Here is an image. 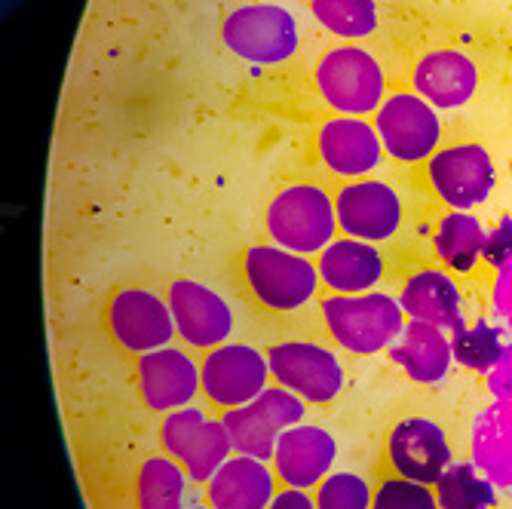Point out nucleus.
<instances>
[{"label":"nucleus","instance_id":"f257e3e1","mask_svg":"<svg viewBox=\"0 0 512 509\" xmlns=\"http://www.w3.org/2000/svg\"><path fill=\"white\" fill-rule=\"evenodd\" d=\"M322 319L332 338L359 356L390 350L405 329V310L396 298L381 292L332 295L322 301Z\"/></svg>","mask_w":512,"mask_h":509},{"label":"nucleus","instance_id":"f03ea898","mask_svg":"<svg viewBox=\"0 0 512 509\" xmlns=\"http://www.w3.org/2000/svg\"><path fill=\"white\" fill-rule=\"evenodd\" d=\"M335 200L316 184H289L267 206V234L273 246L313 255L335 243Z\"/></svg>","mask_w":512,"mask_h":509},{"label":"nucleus","instance_id":"7ed1b4c3","mask_svg":"<svg viewBox=\"0 0 512 509\" xmlns=\"http://www.w3.org/2000/svg\"><path fill=\"white\" fill-rule=\"evenodd\" d=\"M313 86L322 102L344 117H365L384 102V68L362 46L344 43L325 53L313 68Z\"/></svg>","mask_w":512,"mask_h":509},{"label":"nucleus","instance_id":"20e7f679","mask_svg":"<svg viewBox=\"0 0 512 509\" xmlns=\"http://www.w3.org/2000/svg\"><path fill=\"white\" fill-rule=\"evenodd\" d=\"M221 40L252 65H279L298 50V22L276 4H243L221 22Z\"/></svg>","mask_w":512,"mask_h":509},{"label":"nucleus","instance_id":"39448f33","mask_svg":"<svg viewBox=\"0 0 512 509\" xmlns=\"http://www.w3.org/2000/svg\"><path fill=\"white\" fill-rule=\"evenodd\" d=\"M243 273L252 295L276 313L304 307L322 283L319 267L279 246H252L243 258Z\"/></svg>","mask_w":512,"mask_h":509},{"label":"nucleus","instance_id":"423d86ee","mask_svg":"<svg viewBox=\"0 0 512 509\" xmlns=\"http://www.w3.org/2000/svg\"><path fill=\"white\" fill-rule=\"evenodd\" d=\"M163 448L172 460L184 467L194 482H209L221 464H227V454L234 451L230 436L221 421H212L200 408H178L169 411L160 430Z\"/></svg>","mask_w":512,"mask_h":509},{"label":"nucleus","instance_id":"0eeeda50","mask_svg":"<svg viewBox=\"0 0 512 509\" xmlns=\"http://www.w3.org/2000/svg\"><path fill=\"white\" fill-rule=\"evenodd\" d=\"M381 145L399 163H421L436 154L442 123L436 108L417 92H396L384 99L375 117Z\"/></svg>","mask_w":512,"mask_h":509},{"label":"nucleus","instance_id":"6e6552de","mask_svg":"<svg viewBox=\"0 0 512 509\" xmlns=\"http://www.w3.org/2000/svg\"><path fill=\"white\" fill-rule=\"evenodd\" d=\"M270 375L307 402H332L344 387V368L335 353L307 341H283L267 350Z\"/></svg>","mask_w":512,"mask_h":509},{"label":"nucleus","instance_id":"1a4fd4ad","mask_svg":"<svg viewBox=\"0 0 512 509\" xmlns=\"http://www.w3.org/2000/svg\"><path fill=\"white\" fill-rule=\"evenodd\" d=\"M267 375H270L267 359L246 344L215 347L200 368L206 399L224 411L255 402L267 390Z\"/></svg>","mask_w":512,"mask_h":509},{"label":"nucleus","instance_id":"9d476101","mask_svg":"<svg viewBox=\"0 0 512 509\" xmlns=\"http://www.w3.org/2000/svg\"><path fill=\"white\" fill-rule=\"evenodd\" d=\"M108 329L129 353L163 350L175 335L169 301L148 289H123L108 304Z\"/></svg>","mask_w":512,"mask_h":509},{"label":"nucleus","instance_id":"9b49d317","mask_svg":"<svg viewBox=\"0 0 512 509\" xmlns=\"http://www.w3.org/2000/svg\"><path fill=\"white\" fill-rule=\"evenodd\" d=\"M338 227L362 243L390 240L402 224V200L387 181L362 178L350 181L335 197Z\"/></svg>","mask_w":512,"mask_h":509},{"label":"nucleus","instance_id":"f8f14e48","mask_svg":"<svg viewBox=\"0 0 512 509\" xmlns=\"http://www.w3.org/2000/svg\"><path fill=\"white\" fill-rule=\"evenodd\" d=\"M427 178L442 203L473 209L494 191V163L482 145H451L430 157Z\"/></svg>","mask_w":512,"mask_h":509},{"label":"nucleus","instance_id":"ddd939ff","mask_svg":"<svg viewBox=\"0 0 512 509\" xmlns=\"http://www.w3.org/2000/svg\"><path fill=\"white\" fill-rule=\"evenodd\" d=\"M169 310L175 332L191 347L215 350L234 332V316H230L227 301L197 280H175L169 286Z\"/></svg>","mask_w":512,"mask_h":509},{"label":"nucleus","instance_id":"4468645a","mask_svg":"<svg viewBox=\"0 0 512 509\" xmlns=\"http://www.w3.org/2000/svg\"><path fill=\"white\" fill-rule=\"evenodd\" d=\"M316 151L319 160L335 175L359 178L375 172L384 160V145L378 129L365 123L362 117H332L325 120L316 132Z\"/></svg>","mask_w":512,"mask_h":509},{"label":"nucleus","instance_id":"2eb2a0df","mask_svg":"<svg viewBox=\"0 0 512 509\" xmlns=\"http://www.w3.org/2000/svg\"><path fill=\"white\" fill-rule=\"evenodd\" d=\"M138 390L151 411H178L188 408L203 390L200 365L175 347L142 353L138 359Z\"/></svg>","mask_w":512,"mask_h":509},{"label":"nucleus","instance_id":"dca6fc26","mask_svg":"<svg viewBox=\"0 0 512 509\" xmlns=\"http://www.w3.org/2000/svg\"><path fill=\"white\" fill-rule=\"evenodd\" d=\"M387 454L390 464L402 479L421 482V485H436L439 476L451 467V448L442 433L427 418H408L393 427L387 439Z\"/></svg>","mask_w":512,"mask_h":509},{"label":"nucleus","instance_id":"f3484780","mask_svg":"<svg viewBox=\"0 0 512 509\" xmlns=\"http://www.w3.org/2000/svg\"><path fill=\"white\" fill-rule=\"evenodd\" d=\"M335 454H338V445L329 430L304 427V424L289 427L276 439V451H273L276 476L289 488H301V491L313 488L329 476Z\"/></svg>","mask_w":512,"mask_h":509},{"label":"nucleus","instance_id":"a211bd4d","mask_svg":"<svg viewBox=\"0 0 512 509\" xmlns=\"http://www.w3.org/2000/svg\"><path fill=\"white\" fill-rule=\"evenodd\" d=\"M411 86L417 96L427 99L433 108L454 111L473 99V92L479 89V71L467 53L436 50L414 65Z\"/></svg>","mask_w":512,"mask_h":509},{"label":"nucleus","instance_id":"6ab92c4d","mask_svg":"<svg viewBox=\"0 0 512 509\" xmlns=\"http://www.w3.org/2000/svg\"><path fill=\"white\" fill-rule=\"evenodd\" d=\"M399 304H402L405 316L448 329L451 335L467 329L460 289L442 270H421V273L408 276L402 286V295H399Z\"/></svg>","mask_w":512,"mask_h":509},{"label":"nucleus","instance_id":"aec40b11","mask_svg":"<svg viewBox=\"0 0 512 509\" xmlns=\"http://www.w3.org/2000/svg\"><path fill=\"white\" fill-rule=\"evenodd\" d=\"M390 359L414 384H439L454 362V347L445 329L430 326V322H405L402 335L390 347Z\"/></svg>","mask_w":512,"mask_h":509},{"label":"nucleus","instance_id":"412c9836","mask_svg":"<svg viewBox=\"0 0 512 509\" xmlns=\"http://www.w3.org/2000/svg\"><path fill=\"white\" fill-rule=\"evenodd\" d=\"M384 276V258L375 243L362 240H335L319 255V280L338 295L371 292Z\"/></svg>","mask_w":512,"mask_h":509},{"label":"nucleus","instance_id":"4be33fe9","mask_svg":"<svg viewBox=\"0 0 512 509\" xmlns=\"http://www.w3.org/2000/svg\"><path fill=\"white\" fill-rule=\"evenodd\" d=\"M206 497L212 509H267L276 497L273 473L264 460L246 454L230 457L206 482Z\"/></svg>","mask_w":512,"mask_h":509},{"label":"nucleus","instance_id":"5701e85b","mask_svg":"<svg viewBox=\"0 0 512 509\" xmlns=\"http://www.w3.org/2000/svg\"><path fill=\"white\" fill-rule=\"evenodd\" d=\"M473 464L512 494V399L491 402L473 427Z\"/></svg>","mask_w":512,"mask_h":509},{"label":"nucleus","instance_id":"b1692460","mask_svg":"<svg viewBox=\"0 0 512 509\" xmlns=\"http://www.w3.org/2000/svg\"><path fill=\"white\" fill-rule=\"evenodd\" d=\"M485 246H488V230L482 227L476 215L454 209L439 221L436 255L448 270H457V273L473 270L476 261L485 258Z\"/></svg>","mask_w":512,"mask_h":509},{"label":"nucleus","instance_id":"393cba45","mask_svg":"<svg viewBox=\"0 0 512 509\" xmlns=\"http://www.w3.org/2000/svg\"><path fill=\"white\" fill-rule=\"evenodd\" d=\"M439 509H494V482L476 464H451L436 482Z\"/></svg>","mask_w":512,"mask_h":509},{"label":"nucleus","instance_id":"a878e982","mask_svg":"<svg viewBox=\"0 0 512 509\" xmlns=\"http://www.w3.org/2000/svg\"><path fill=\"white\" fill-rule=\"evenodd\" d=\"M184 467L172 457H148L138 470V509H188L184 506Z\"/></svg>","mask_w":512,"mask_h":509},{"label":"nucleus","instance_id":"bb28decb","mask_svg":"<svg viewBox=\"0 0 512 509\" xmlns=\"http://www.w3.org/2000/svg\"><path fill=\"white\" fill-rule=\"evenodd\" d=\"M310 13L341 40H362L378 28L375 0H310Z\"/></svg>","mask_w":512,"mask_h":509},{"label":"nucleus","instance_id":"cd10ccee","mask_svg":"<svg viewBox=\"0 0 512 509\" xmlns=\"http://www.w3.org/2000/svg\"><path fill=\"white\" fill-rule=\"evenodd\" d=\"M221 424H224V430L230 436L234 451H240L246 457H255V460H270L273 457L279 430L264 418V414L252 402L240 405V408H227Z\"/></svg>","mask_w":512,"mask_h":509},{"label":"nucleus","instance_id":"c85d7f7f","mask_svg":"<svg viewBox=\"0 0 512 509\" xmlns=\"http://www.w3.org/2000/svg\"><path fill=\"white\" fill-rule=\"evenodd\" d=\"M451 347H454V359L473 368V372H494L506 353V344L500 341V332L491 322H476V326L457 332L451 338Z\"/></svg>","mask_w":512,"mask_h":509},{"label":"nucleus","instance_id":"c756f323","mask_svg":"<svg viewBox=\"0 0 512 509\" xmlns=\"http://www.w3.org/2000/svg\"><path fill=\"white\" fill-rule=\"evenodd\" d=\"M316 509H371V488L356 473H332L319 482Z\"/></svg>","mask_w":512,"mask_h":509},{"label":"nucleus","instance_id":"7c9ffc66","mask_svg":"<svg viewBox=\"0 0 512 509\" xmlns=\"http://www.w3.org/2000/svg\"><path fill=\"white\" fill-rule=\"evenodd\" d=\"M371 509H439V500L430 485L411 479H387L371 497Z\"/></svg>","mask_w":512,"mask_h":509},{"label":"nucleus","instance_id":"2f4dec72","mask_svg":"<svg viewBox=\"0 0 512 509\" xmlns=\"http://www.w3.org/2000/svg\"><path fill=\"white\" fill-rule=\"evenodd\" d=\"M252 405L264 414V418L279 433L295 427V424H301V418H304V402H301V396L292 393V390H286V387H267Z\"/></svg>","mask_w":512,"mask_h":509},{"label":"nucleus","instance_id":"473e14b6","mask_svg":"<svg viewBox=\"0 0 512 509\" xmlns=\"http://www.w3.org/2000/svg\"><path fill=\"white\" fill-rule=\"evenodd\" d=\"M491 301H494V319L506 332H512V258L500 267Z\"/></svg>","mask_w":512,"mask_h":509},{"label":"nucleus","instance_id":"72a5a7b5","mask_svg":"<svg viewBox=\"0 0 512 509\" xmlns=\"http://www.w3.org/2000/svg\"><path fill=\"white\" fill-rule=\"evenodd\" d=\"M512 258V218H503L491 234L485 246V261L494 267H503Z\"/></svg>","mask_w":512,"mask_h":509},{"label":"nucleus","instance_id":"f704fd0d","mask_svg":"<svg viewBox=\"0 0 512 509\" xmlns=\"http://www.w3.org/2000/svg\"><path fill=\"white\" fill-rule=\"evenodd\" d=\"M488 390L497 399H512V347H506L494 372H488Z\"/></svg>","mask_w":512,"mask_h":509},{"label":"nucleus","instance_id":"c9c22d12","mask_svg":"<svg viewBox=\"0 0 512 509\" xmlns=\"http://www.w3.org/2000/svg\"><path fill=\"white\" fill-rule=\"evenodd\" d=\"M267 509H316V500H310L301 488H286L270 500Z\"/></svg>","mask_w":512,"mask_h":509},{"label":"nucleus","instance_id":"e433bc0d","mask_svg":"<svg viewBox=\"0 0 512 509\" xmlns=\"http://www.w3.org/2000/svg\"><path fill=\"white\" fill-rule=\"evenodd\" d=\"M188 509H212V506H188Z\"/></svg>","mask_w":512,"mask_h":509},{"label":"nucleus","instance_id":"4c0bfd02","mask_svg":"<svg viewBox=\"0 0 512 509\" xmlns=\"http://www.w3.org/2000/svg\"><path fill=\"white\" fill-rule=\"evenodd\" d=\"M249 4H264V0H249Z\"/></svg>","mask_w":512,"mask_h":509},{"label":"nucleus","instance_id":"58836bf2","mask_svg":"<svg viewBox=\"0 0 512 509\" xmlns=\"http://www.w3.org/2000/svg\"><path fill=\"white\" fill-rule=\"evenodd\" d=\"M509 169H512V163H509Z\"/></svg>","mask_w":512,"mask_h":509}]
</instances>
